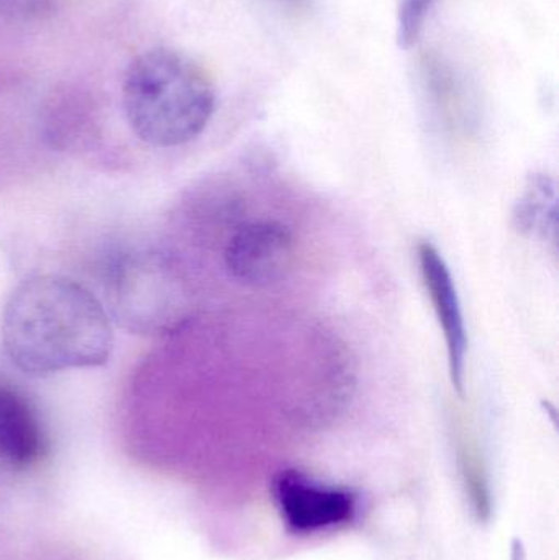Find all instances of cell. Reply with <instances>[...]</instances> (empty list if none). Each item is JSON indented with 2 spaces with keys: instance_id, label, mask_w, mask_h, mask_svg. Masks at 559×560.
Here are the masks:
<instances>
[{
  "instance_id": "obj_6",
  "label": "cell",
  "mask_w": 559,
  "mask_h": 560,
  "mask_svg": "<svg viewBox=\"0 0 559 560\" xmlns=\"http://www.w3.org/2000/svg\"><path fill=\"white\" fill-rule=\"evenodd\" d=\"M417 256H419L420 275L432 300L440 328L445 336L453 385L456 390L463 392L468 335H466L465 316H463L462 300H459L455 280L445 259L432 243H420Z\"/></svg>"
},
{
  "instance_id": "obj_11",
  "label": "cell",
  "mask_w": 559,
  "mask_h": 560,
  "mask_svg": "<svg viewBox=\"0 0 559 560\" xmlns=\"http://www.w3.org/2000/svg\"><path fill=\"white\" fill-rule=\"evenodd\" d=\"M279 2H281L282 5L288 7V9L299 10V12H301V10L307 9L311 0H279Z\"/></svg>"
},
{
  "instance_id": "obj_3",
  "label": "cell",
  "mask_w": 559,
  "mask_h": 560,
  "mask_svg": "<svg viewBox=\"0 0 559 560\" xmlns=\"http://www.w3.org/2000/svg\"><path fill=\"white\" fill-rule=\"evenodd\" d=\"M107 290L115 318L135 335H166L186 315L183 282L171 259L161 253L148 249L118 258Z\"/></svg>"
},
{
  "instance_id": "obj_10",
  "label": "cell",
  "mask_w": 559,
  "mask_h": 560,
  "mask_svg": "<svg viewBox=\"0 0 559 560\" xmlns=\"http://www.w3.org/2000/svg\"><path fill=\"white\" fill-rule=\"evenodd\" d=\"M49 0H0V13H9V15H32L39 13Z\"/></svg>"
},
{
  "instance_id": "obj_7",
  "label": "cell",
  "mask_w": 559,
  "mask_h": 560,
  "mask_svg": "<svg viewBox=\"0 0 559 560\" xmlns=\"http://www.w3.org/2000/svg\"><path fill=\"white\" fill-rule=\"evenodd\" d=\"M46 440L35 408L15 388L0 385V459L16 467L38 463Z\"/></svg>"
},
{
  "instance_id": "obj_9",
  "label": "cell",
  "mask_w": 559,
  "mask_h": 560,
  "mask_svg": "<svg viewBox=\"0 0 559 560\" xmlns=\"http://www.w3.org/2000/svg\"><path fill=\"white\" fill-rule=\"evenodd\" d=\"M433 0H399L397 9V43L400 48L409 49L416 45L426 26L427 16Z\"/></svg>"
},
{
  "instance_id": "obj_4",
  "label": "cell",
  "mask_w": 559,
  "mask_h": 560,
  "mask_svg": "<svg viewBox=\"0 0 559 560\" xmlns=\"http://www.w3.org/2000/svg\"><path fill=\"white\" fill-rule=\"evenodd\" d=\"M223 258L233 279L246 285H271L292 268L294 238L279 222L245 223L226 243Z\"/></svg>"
},
{
  "instance_id": "obj_8",
  "label": "cell",
  "mask_w": 559,
  "mask_h": 560,
  "mask_svg": "<svg viewBox=\"0 0 559 560\" xmlns=\"http://www.w3.org/2000/svg\"><path fill=\"white\" fill-rule=\"evenodd\" d=\"M517 229L531 235L557 233V190L550 177L534 176L515 209Z\"/></svg>"
},
{
  "instance_id": "obj_2",
  "label": "cell",
  "mask_w": 559,
  "mask_h": 560,
  "mask_svg": "<svg viewBox=\"0 0 559 560\" xmlns=\"http://www.w3.org/2000/svg\"><path fill=\"white\" fill-rule=\"evenodd\" d=\"M216 104L209 74L177 49H148L125 72V117L131 131L151 147H183L196 140L209 125Z\"/></svg>"
},
{
  "instance_id": "obj_1",
  "label": "cell",
  "mask_w": 559,
  "mask_h": 560,
  "mask_svg": "<svg viewBox=\"0 0 559 560\" xmlns=\"http://www.w3.org/2000/svg\"><path fill=\"white\" fill-rule=\"evenodd\" d=\"M0 332L7 358L32 377L101 368L115 345L110 318L97 296L56 275L33 276L10 293Z\"/></svg>"
},
{
  "instance_id": "obj_5",
  "label": "cell",
  "mask_w": 559,
  "mask_h": 560,
  "mask_svg": "<svg viewBox=\"0 0 559 560\" xmlns=\"http://www.w3.org/2000/svg\"><path fill=\"white\" fill-rule=\"evenodd\" d=\"M275 493L282 518L299 533L334 528L357 512V497L350 490L315 482L298 470L279 474Z\"/></svg>"
}]
</instances>
